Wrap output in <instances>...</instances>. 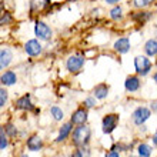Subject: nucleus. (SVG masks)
<instances>
[{
  "label": "nucleus",
  "mask_w": 157,
  "mask_h": 157,
  "mask_svg": "<svg viewBox=\"0 0 157 157\" xmlns=\"http://www.w3.org/2000/svg\"><path fill=\"white\" fill-rule=\"evenodd\" d=\"M84 104H86V107H93V106H94V99L89 97V99L84 100Z\"/></svg>",
  "instance_id": "nucleus-28"
},
{
  "label": "nucleus",
  "mask_w": 157,
  "mask_h": 157,
  "mask_svg": "<svg viewBox=\"0 0 157 157\" xmlns=\"http://www.w3.org/2000/svg\"><path fill=\"white\" fill-rule=\"evenodd\" d=\"M12 59H13V54L12 52L9 49H2V52H0V67L2 69H6V67H9V64L12 63Z\"/></svg>",
  "instance_id": "nucleus-12"
},
{
  "label": "nucleus",
  "mask_w": 157,
  "mask_h": 157,
  "mask_svg": "<svg viewBox=\"0 0 157 157\" xmlns=\"http://www.w3.org/2000/svg\"><path fill=\"white\" fill-rule=\"evenodd\" d=\"M16 82H17V76L14 71L7 70L2 75V83H3L4 86H12V84H14Z\"/></svg>",
  "instance_id": "nucleus-15"
},
{
  "label": "nucleus",
  "mask_w": 157,
  "mask_h": 157,
  "mask_svg": "<svg viewBox=\"0 0 157 157\" xmlns=\"http://www.w3.org/2000/svg\"><path fill=\"white\" fill-rule=\"evenodd\" d=\"M21 157H27V156H26V154H23V156H21Z\"/></svg>",
  "instance_id": "nucleus-35"
},
{
  "label": "nucleus",
  "mask_w": 157,
  "mask_h": 157,
  "mask_svg": "<svg viewBox=\"0 0 157 157\" xmlns=\"http://www.w3.org/2000/svg\"><path fill=\"white\" fill-rule=\"evenodd\" d=\"M52 2L50 0H30V13L33 14H39L41 12H46L50 7Z\"/></svg>",
  "instance_id": "nucleus-5"
},
{
  "label": "nucleus",
  "mask_w": 157,
  "mask_h": 157,
  "mask_svg": "<svg viewBox=\"0 0 157 157\" xmlns=\"http://www.w3.org/2000/svg\"><path fill=\"white\" fill-rule=\"evenodd\" d=\"M144 52L147 56H157V40L156 39H150L146 41L144 44Z\"/></svg>",
  "instance_id": "nucleus-16"
},
{
  "label": "nucleus",
  "mask_w": 157,
  "mask_h": 157,
  "mask_svg": "<svg viewBox=\"0 0 157 157\" xmlns=\"http://www.w3.org/2000/svg\"><path fill=\"white\" fill-rule=\"evenodd\" d=\"M151 109H153L154 112H157V101H154V103L151 104Z\"/></svg>",
  "instance_id": "nucleus-32"
},
{
  "label": "nucleus",
  "mask_w": 157,
  "mask_h": 157,
  "mask_svg": "<svg viewBox=\"0 0 157 157\" xmlns=\"http://www.w3.org/2000/svg\"><path fill=\"white\" fill-rule=\"evenodd\" d=\"M13 21V16L10 14L9 12H3V14H2V20H0V23L3 26H7V25H10Z\"/></svg>",
  "instance_id": "nucleus-23"
},
{
  "label": "nucleus",
  "mask_w": 157,
  "mask_h": 157,
  "mask_svg": "<svg viewBox=\"0 0 157 157\" xmlns=\"http://www.w3.org/2000/svg\"><path fill=\"white\" fill-rule=\"evenodd\" d=\"M4 130L9 133V136H16V133H17V130H16V127L13 126V124H7L6 127H4Z\"/></svg>",
  "instance_id": "nucleus-27"
},
{
  "label": "nucleus",
  "mask_w": 157,
  "mask_h": 157,
  "mask_svg": "<svg viewBox=\"0 0 157 157\" xmlns=\"http://www.w3.org/2000/svg\"><path fill=\"white\" fill-rule=\"evenodd\" d=\"M71 157H84V151H83V149L76 150L75 153L71 154Z\"/></svg>",
  "instance_id": "nucleus-29"
},
{
  "label": "nucleus",
  "mask_w": 157,
  "mask_h": 157,
  "mask_svg": "<svg viewBox=\"0 0 157 157\" xmlns=\"http://www.w3.org/2000/svg\"><path fill=\"white\" fill-rule=\"evenodd\" d=\"M69 2H71V0H69Z\"/></svg>",
  "instance_id": "nucleus-36"
},
{
  "label": "nucleus",
  "mask_w": 157,
  "mask_h": 157,
  "mask_svg": "<svg viewBox=\"0 0 157 157\" xmlns=\"http://www.w3.org/2000/svg\"><path fill=\"white\" fill-rule=\"evenodd\" d=\"M137 150H139L140 157H150V154H151V147L149 144H140Z\"/></svg>",
  "instance_id": "nucleus-22"
},
{
  "label": "nucleus",
  "mask_w": 157,
  "mask_h": 157,
  "mask_svg": "<svg viewBox=\"0 0 157 157\" xmlns=\"http://www.w3.org/2000/svg\"><path fill=\"white\" fill-rule=\"evenodd\" d=\"M109 13H110V17H112L113 20H120V19L123 17V10H121V7L117 6V4Z\"/></svg>",
  "instance_id": "nucleus-20"
},
{
  "label": "nucleus",
  "mask_w": 157,
  "mask_h": 157,
  "mask_svg": "<svg viewBox=\"0 0 157 157\" xmlns=\"http://www.w3.org/2000/svg\"><path fill=\"white\" fill-rule=\"evenodd\" d=\"M124 87L127 91H136L140 89V78L137 76H128L124 82Z\"/></svg>",
  "instance_id": "nucleus-10"
},
{
  "label": "nucleus",
  "mask_w": 157,
  "mask_h": 157,
  "mask_svg": "<svg viewBox=\"0 0 157 157\" xmlns=\"http://www.w3.org/2000/svg\"><path fill=\"white\" fill-rule=\"evenodd\" d=\"M6 101H7V91L4 90V89H2L0 90V106L3 107Z\"/></svg>",
  "instance_id": "nucleus-26"
},
{
  "label": "nucleus",
  "mask_w": 157,
  "mask_h": 157,
  "mask_svg": "<svg viewBox=\"0 0 157 157\" xmlns=\"http://www.w3.org/2000/svg\"><path fill=\"white\" fill-rule=\"evenodd\" d=\"M25 52L29 54V56H32V57H34V56H39V54L41 53V44H40V41L36 40V39H32V40H29L25 44Z\"/></svg>",
  "instance_id": "nucleus-7"
},
{
  "label": "nucleus",
  "mask_w": 157,
  "mask_h": 157,
  "mask_svg": "<svg viewBox=\"0 0 157 157\" xmlns=\"http://www.w3.org/2000/svg\"><path fill=\"white\" fill-rule=\"evenodd\" d=\"M151 16H153L151 12H143L141 9H140V12H133L132 14H130V17H132L134 21H137L139 25H143L146 21H149L150 19H151Z\"/></svg>",
  "instance_id": "nucleus-9"
},
{
  "label": "nucleus",
  "mask_w": 157,
  "mask_h": 157,
  "mask_svg": "<svg viewBox=\"0 0 157 157\" xmlns=\"http://www.w3.org/2000/svg\"><path fill=\"white\" fill-rule=\"evenodd\" d=\"M90 139V128L86 127L84 124H80L73 132V141L76 146H84Z\"/></svg>",
  "instance_id": "nucleus-1"
},
{
  "label": "nucleus",
  "mask_w": 157,
  "mask_h": 157,
  "mask_svg": "<svg viewBox=\"0 0 157 157\" xmlns=\"http://www.w3.org/2000/svg\"><path fill=\"white\" fill-rule=\"evenodd\" d=\"M114 50L120 54L127 53L128 50H130V40H128L127 37H121V39H119V40H116V43H114Z\"/></svg>",
  "instance_id": "nucleus-11"
},
{
  "label": "nucleus",
  "mask_w": 157,
  "mask_h": 157,
  "mask_svg": "<svg viewBox=\"0 0 157 157\" xmlns=\"http://www.w3.org/2000/svg\"><path fill=\"white\" fill-rule=\"evenodd\" d=\"M149 117H150V110L146 107H139L134 110V113H133V121H134L137 126L143 124Z\"/></svg>",
  "instance_id": "nucleus-8"
},
{
  "label": "nucleus",
  "mask_w": 157,
  "mask_h": 157,
  "mask_svg": "<svg viewBox=\"0 0 157 157\" xmlns=\"http://www.w3.org/2000/svg\"><path fill=\"white\" fill-rule=\"evenodd\" d=\"M6 146H7V139L4 136V128H2V130H0V149L4 150Z\"/></svg>",
  "instance_id": "nucleus-25"
},
{
  "label": "nucleus",
  "mask_w": 157,
  "mask_h": 157,
  "mask_svg": "<svg viewBox=\"0 0 157 157\" xmlns=\"http://www.w3.org/2000/svg\"><path fill=\"white\" fill-rule=\"evenodd\" d=\"M87 120V112L84 109H77L75 113H73V116H71V123L73 124H84Z\"/></svg>",
  "instance_id": "nucleus-13"
},
{
  "label": "nucleus",
  "mask_w": 157,
  "mask_h": 157,
  "mask_svg": "<svg viewBox=\"0 0 157 157\" xmlns=\"http://www.w3.org/2000/svg\"><path fill=\"white\" fill-rule=\"evenodd\" d=\"M71 121L70 123H66L64 126L62 127V130H60V133H59V136H57V139H56V141H63L64 139H66L69 134H70V132H71Z\"/></svg>",
  "instance_id": "nucleus-19"
},
{
  "label": "nucleus",
  "mask_w": 157,
  "mask_h": 157,
  "mask_svg": "<svg viewBox=\"0 0 157 157\" xmlns=\"http://www.w3.org/2000/svg\"><path fill=\"white\" fill-rule=\"evenodd\" d=\"M117 123H119V116L117 114H107L103 119V133L109 134L116 128Z\"/></svg>",
  "instance_id": "nucleus-6"
},
{
  "label": "nucleus",
  "mask_w": 157,
  "mask_h": 157,
  "mask_svg": "<svg viewBox=\"0 0 157 157\" xmlns=\"http://www.w3.org/2000/svg\"><path fill=\"white\" fill-rule=\"evenodd\" d=\"M153 3H154V0H132V4L136 9H144Z\"/></svg>",
  "instance_id": "nucleus-21"
},
{
  "label": "nucleus",
  "mask_w": 157,
  "mask_h": 157,
  "mask_svg": "<svg viewBox=\"0 0 157 157\" xmlns=\"http://www.w3.org/2000/svg\"><path fill=\"white\" fill-rule=\"evenodd\" d=\"M93 94H94L96 99H100V100L106 99L109 94V86H106V84H99V86H96L94 90H93Z\"/></svg>",
  "instance_id": "nucleus-17"
},
{
  "label": "nucleus",
  "mask_w": 157,
  "mask_h": 157,
  "mask_svg": "<svg viewBox=\"0 0 157 157\" xmlns=\"http://www.w3.org/2000/svg\"><path fill=\"white\" fill-rule=\"evenodd\" d=\"M16 107L20 109V110H32L33 109V104L30 101V94H25L23 97L16 101Z\"/></svg>",
  "instance_id": "nucleus-14"
},
{
  "label": "nucleus",
  "mask_w": 157,
  "mask_h": 157,
  "mask_svg": "<svg viewBox=\"0 0 157 157\" xmlns=\"http://www.w3.org/2000/svg\"><path fill=\"white\" fill-rule=\"evenodd\" d=\"M153 78H154V82H156V83H157V71H156V73H154V76H153Z\"/></svg>",
  "instance_id": "nucleus-34"
},
{
  "label": "nucleus",
  "mask_w": 157,
  "mask_h": 157,
  "mask_svg": "<svg viewBox=\"0 0 157 157\" xmlns=\"http://www.w3.org/2000/svg\"><path fill=\"white\" fill-rule=\"evenodd\" d=\"M84 66V57L82 56H70L66 62V67L70 73H77L78 70H82V67Z\"/></svg>",
  "instance_id": "nucleus-4"
},
{
  "label": "nucleus",
  "mask_w": 157,
  "mask_h": 157,
  "mask_svg": "<svg viewBox=\"0 0 157 157\" xmlns=\"http://www.w3.org/2000/svg\"><path fill=\"white\" fill-rule=\"evenodd\" d=\"M106 157H120V156L116 153V151H114V150H113V151H110V153H109Z\"/></svg>",
  "instance_id": "nucleus-30"
},
{
  "label": "nucleus",
  "mask_w": 157,
  "mask_h": 157,
  "mask_svg": "<svg viewBox=\"0 0 157 157\" xmlns=\"http://www.w3.org/2000/svg\"><path fill=\"white\" fill-rule=\"evenodd\" d=\"M151 62L150 59H147L146 56H137L134 59V67H136V71L141 76H147L151 70Z\"/></svg>",
  "instance_id": "nucleus-2"
},
{
  "label": "nucleus",
  "mask_w": 157,
  "mask_h": 157,
  "mask_svg": "<svg viewBox=\"0 0 157 157\" xmlns=\"http://www.w3.org/2000/svg\"><path fill=\"white\" fill-rule=\"evenodd\" d=\"M41 146H43L41 139L37 137V136H32L29 139V141H27V147H29V150H32V151H37V150H40Z\"/></svg>",
  "instance_id": "nucleus-18"
},
{
  "label": "nucleus",
  "mask_w": 157,
  "mask_h": 157,
  "mask_svg": "<svg viewBox=\"0 0 157 157\" xmlns=\"http://www.w3.org/2000/svg\"><path fill=\"white\" fill-rule=\"evenodd\" d=\"M34 34L37 36L39 40L47 41L52 39L53 32H52V29L46 25L44 21H36V25H34Z\"/></svg>",
  "instance_id": "nucleus-3"
},
{
  "label": "nucleus",
  "mask_w": 157,
  "mask_h": 157,
  "mask_svg": "<svg viewBox=\"0 0 157 157\" xmlns=\"http://www.w3.org/2000/svg\"><path fill=\"white\" fill-rule=\"evenodd\" d=\"M153 141H154V144L157 146V133H156V134H154V136H153Z\"/></svg>",
  "instance_id": "nucleus-33"
},
{
  "label": "nucleus",
  "mask_w": 157,
  "mask_h": 157,
  "mask_svg": "<svg viewBox=\"0 0 157 157\" xmlns=\"http://www.w3.org/2000/svg\"><path fill=\"white\" fill-rule=\"evenodd\" d=\"M52 114H53L54 120H62L63 119V112L59 107H52Z\"/></svg>",
  "instance_id": "nucleus-24"
},
{
  "label": "nucleus",
  "mask_w": 157,
  "mask_h": 157,
  "mask_svg": "<svg viewBox=\"0 0 157 157\" xmlns=\"http://www.w3.org/2000/svg\"><path fill=\"white\" fill-rule=\"evenodd\" d=\"M104 2H106L107 4H117L120 0H104Z\"/></svg>",
  "instance_id": "nucleus-31"
}]
</instances>
